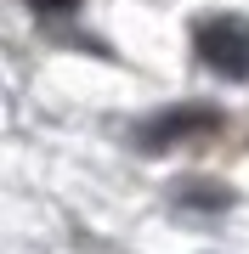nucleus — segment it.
<instances>
[{"mask_svg": "<svg viewBox=\"0 0 249 254\" xmlns=\"http://www.w3.org/2000/svg\"><path fill=\"white\" fill-rule=\"evenodd\" d=\"M193 46L204 57V68H215L221 79H249V23H238V17L198 23Z\"/></svg>", "mask_w": 249, "mask_h": 254, "instance_id": "f257e3e1", "label": "nucleus"}, {"mask_svg": "<svg viewBox=\"0 0 249 254\" xmlns=\"http://www.w3.org/2000/svg\"><path fill=\"white\" fill-rule=\"evenodd\" d=\"M221 125V113L215 108H170V113H159L153 125H142V147L148 153H165L170 141H187V136H210V130Z\"/></svg>", "mask_w": 249, "mask_h": 254, "instance_id": "f03ea898", "label": "nucleus"}, {"mask_svg": "<svg viewBox=\"0 0 249 254\" xmlns=\"http://www.w3.org/2000/svg\"><path fill=\"white\" fill-rule=\"evenodd\" d=\"M34 11H51V17H68V11H80V0H28Z\"/></svg>", "mask_w": 249, "mask_h": 254, "instance_id": "7ed1b4c3", "label": "nucleus"}]
</instances>
